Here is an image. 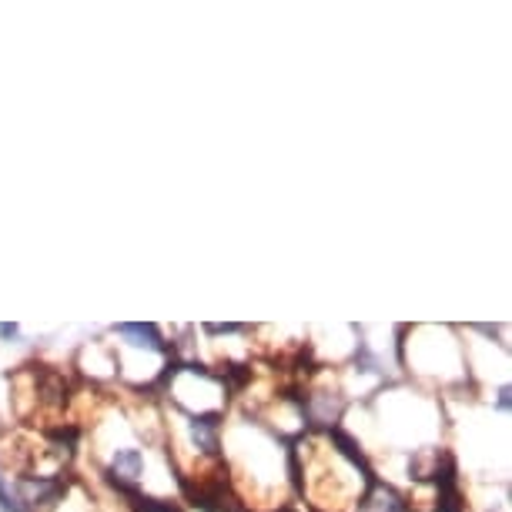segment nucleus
Returning a JSON list of instances; mask_svg holds the SVG:
<instances>
[{
	"mask_svg": "<svg viewBox=\"0 0 512 512\" xmlns=\"http://www.w3.org/2000/svg\"><path fill=\"white\" fill-rule=\"evenodd\" d=\"M114 332L124 338H134V345H141V349H151V352L164 349V338L158 332V325H118Z\"/></svg>",
	"mask_w": 512,
	"mask_h": 512,
	"instance_id": "f03ea898",
	"label": "nucleus"
},
{
	"mask_svg": "<svg viewBox=\"0 0 512 512\" xmlns=\"http://www.w3.org/2000/svg\"><path fill=\"white\" fill-rule=\"evenodd\" d=\"M188 436H191V446L205 456H215L218 452V412L211 415H191L188 419Z\"/></svg>",
	"mask_w": 512,
	"mask_h": 512,
	"instance_id": "f257e3e1",
	"label": "nucleus"
},
{
	"mask_svg": "<svg viewBox=\"0 0 512 512\" xmlns=\"http://www.w3.org/2000/svg\"><path fill=\"white\" fill-rule=\"evenodd\" d=\"M499 409H509V385H502L499 389Z\"/></svg>",
	"mask_w": 512,
	"mask_h": 512,
	"instance_id": "7ed1b4c3",
	"label": "nucleus"
}]
</instances>
